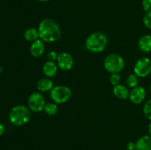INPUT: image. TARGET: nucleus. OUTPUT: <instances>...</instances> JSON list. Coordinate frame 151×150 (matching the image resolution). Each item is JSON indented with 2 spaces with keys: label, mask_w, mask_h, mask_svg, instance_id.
I'll use <instances>...</instances> for the list:
<instances>
[{
  "label": "nucleus",
  "mask_w": 151,
  "mask_h": 150,
  "mask_svg": "<svg viewBox=\"0 0 151 150\" xmlns=\"http://www.w3.org/2000/svg\"><path fill=\"white\" fill-rule=\"evenodd\" d=\"M45 50V46L42 40L40 38L37 39L36 41L32 42L30 47H29V51L32 57H40L43 55Z\"/></svg>",
  "instance_id": "nucleus-10"
},
{
  "label": "nucleus",
  "mask_w": 151,
  "mask_h": 150,
  "mask_svg": "<svg viewBox=\"0 0 151 150\" xmlns=\"http://www.w3.org/2000/svg\"><path fill=\"white\" fill-rule=\"evenodd\" d=\"M57 65L59 69L64 71L72 69L74 65V59L68 52H61L58 54L57 59Z\"/></svg>",
  "instance_id": "nucleus-8"
},
{
  "label": "nucleus",
  "mask_w": 151,
  "mask_h": 150,
  "mask_svg": "<svg viewBox=\"0 0 151 150\" xmlns=\"http://www.w3.org/2000/svg\"><path fill=\"white\" fill-rule=\"evenodd\" d=\"M143 23L147 29H151V12L146 13L143 19Z\"/></svg>",
  "instance_id": "nucleus-20"
},
{
  "label": "nucleus",
  "mask_w": 151,
  "mask_h": 150,
  "mask_svg": "<svg viewBox=\"0 0 151 150\" xmlns=\"http://www.w3.org/2000/svg\"><path fill=\"white\" fill-rule=\"evenodd\" d=\"M38 30L40 39L47 43H53L58 41L61 34L59 25L50 19H45L41 21L38 25Z\"/></svg>",
  "instance_id": "nucleus-1"
},
{
  "label": "nucleus",
  "mask_w": 151,
  "mask_h": 150,
  "mask_svg": "<svg viewBox=\"0 0 151 150\" xmlns=\"http://www.w3.org/2000/svg\"><path fill=\"white\" fill-rule=\"evenodd\" d=\"M58 56V54H57V52L55 51H50L47 53V59H48V61H52L55 62L57 61Z\"/></svg>",
  "instance_id": "nucleus-22"
},
{
  "label": "nucleus",
  "mask_w": 151,
  "mask_h": 150,
  "mask_svg": "<svg viewBox=\"0 0 151 150\" xmlns=\"http://www.w3.org/2000/svg\"><path fill=\"white\" fill-rule=\"evenodd\" d=\"M38 1H41V2H46V1H50V0H38Z\"/></svg>",
  "instance_id": "nucleus-27"
},
{
  "label": "nucleus",
  "mask_w": 151,
  "mask_h": 150,
  "mask_svg": "<svg viewBox=\"0 0 151 150\" xmlns=\"http://www.w3.org/2000/svg\"><path fill=\"white\" fill-rule=\"evenodd\" d=\"M127 150H128V149H127Z\"/></svg>",
  "instance_id": "nucleus-30"
},
{
  "label": "nucleus",
  "mask_w": 151,
  "mask_h": 150,
  "mask_svg": "<svg viewBox=\"0 0 151 150\" xmlns=\"http://www.w3.org/2000/svg\"><path fill=\"white\" fill-rule=\"evenodd\" d=\"M1 71H2V68L0 67V74L1 73Z\"/></svg>",
  "instance_id": "nucleus-28"
},
{
  "label": "nucleus",
  "mask_w": 151,
  "mask_h": 150,
  "mask_svg": "<svg viewBox=\"0 0 151 150\" xmlns=\"http://www.w3.org/2000/svg\"><path fill=\"white\" fill-rule=\"evenodd\" d=\"M113 93L116 98L119 99H126L129 97L130 91L128 87L125 86L123 85H118L114 86Z\"/></svg>",
  "instance_id": "nucleus-12"
},
{
  "label": "nucleus",
  "mask_w": 151,
  "mask_h": 150,
  "mask_svg": "<svg viewBox=\"0 0 151 150\" xmlns=\"http://www.w3.org/2000/svg\"><path fill=\"white\" fill-rule=\"evenodd\" d=\"M143 113H144L145 116L148 120L151 121V99L147 100V102L145 104L144 107H143Z\"/></svg>",
  "instance_id": "nucleus-19"
},
{
  "label": "nucleus",
  "mask_w": 151,
  "mask_h": 150,
  "mask_svg": "<svg viewBox=\"0 0 151 150\" xmlns=\"http://www.w3.org/2000/svg\"><path fill=\"white\" fill-rule=\"evenodd\" d=\"M30 116V111L28 107L24 105H16L10 110L9 119L12 124L15 126H22L29 121Z\"/></svg>",
  "instance_id": "nucleus-3"
},
{
  "label": "nucleus",
  "mask_w": 151,
  "mask_h": 150,
  "mask_svg": "<svg viewBox=\"0 0 151 150\" xmlns=\"http://www.w3.org/2000/svg\"><path fill=\"white\" fill-rule=\"evenodd\" d=\"M24 36L25 39L29 42H33V41H36L37 39L39 38V33H38V29H35L33 27L28 28L27 29L25 30Z\"/></svg>",
  "instance_id": "nucleus-16"
},
{
  "label": "nucleus",
  "mask_w": 151,
  "mask_h": 150,
  "mask_svg": "<svg viewBox=\"0 0 151 150\" xmlns=\"http://www.w3.org/2000/svg\"><path fill=\"white\" fill-rule=\"evenodd\" d=\"M53 82L48 78H42L37 82V88L40 92H47L53 88Z\"/></svg>",
  "instance_id": "nucleus-15"
},
{
  "label": "nucleus",
  "mask_w": 151,
  "mask_h": 150,
  "mask_svg": "<svg viewBox=\"0 0 151 150\" xmlns=\"http://www.w3.org/2000/svg\"><path fill=\"white\" fill-rule=\"evenodd\" d=\"M150 93H151V85H150Z\"/></svg>",
  "instance_id": "nucleus-29"
},
{
  "label": "nucleus",
  "mask_w": 151,
  "mask_h": 150,
  "mask_svg": "<svg viewBox=\"0 0 151 150\" xmlns=\"http://www.w3.org/2000/svg\"><path fill=\"white\" fill-rule=\"evenodd\" d=\"M138 46L144 52L151 51V35H145L142 36L138 41Z\"/></svg>",
  "instance_id": "nucleus-14"
},
{
  "label": "nucleus",
  "mask_w": 151,
  "mask_h": 150,
  "mask_svg": "<svg viewBox=\"0 0 151 150\" xmlns=\"http://www.w3.org/2000/svg\"><path fill=\"white\" fill-rule=\"evenodd\" d=\"M108 44V38L103 32H96L88 36L85 42L86 48L94 53H100L104 51Z\"/></svg>",
  "instance_id": "nucleus-2"
},
{
  "label": "nucleus",
  "mask_w": 151,
  "mask_h": 150,
  "mask_svg": "<svg viewBox=\"0 0 151 150\" xmlns=\"http://www.w3.org/2000/svg\"><path fill=\"white\" fill-rule=\"evenodd\" d=\"M142 7L146 13L151 12V0H143Z\"/></svg>",
  "instance_id": "nucleus-23"
},
{
  "label": "nucleus",
  "mask_w": 151,
  "mask_h": 150,
  "mask_svg": "<svg viewBox=\"0 0 151 150\" xmlns=\"http://www.w3.org/2000/svg\"><path fill=\"white\" fill-rule=\"evenodd\" d=\"M127 86L130 88H134L137 86H138L139 79L138 76L135 74H131L127 77L126 79Z\"/></svg>",
  "instance_id": "nucleus-18"
},
{
  "label": "nucleus",
  "mask_w": 151,
  "mask_h": 150,
  "mask_svg": "<svg viewBox=\"0 0 151 150\" xmlns=\"http://www.w3.org/2000/svg\"><path fill=\"white\" fill-rule=\"evenodd\" d=\"M4 132V126L2 124L0 123V136L2 135Z\"/></svg>",
  "instance_id": "nucleus-25"
},
{
  "label": "nucleus",
  "mask_w": 151,
  "mask_h": 150,
  "mask_svg": "<svg viewBox=\"0 0 151 150\" xmlns=\"http://www.w3.org/2000/svg\"><path fill=\"white\" fill-rule=\"evenodd\" d=\"M27 104L29 110L35 113H39L44 110L46 103L44 97L41 93L33 92L29 95Z\"/></svg>",
  "instance_id": "nucleus-7"
},
{
  "label": "nucleus",
  "mask_w": 151,
  "mask_h": 150,
  "mask_svg": "<svg viewBox=\"0 0 151 150\" xmlns=\"http://www.w3.org/2000/svg\"><path fill=\"white\" fill-rule=\"evenodd\" d=\"M134 74L138 77L144 78L151 74V60L147 57H141L135 63Z\"/></svg>",
  "instance_id": "nucleus-6"
},
{
  "label": "nucleus",
  "mask_w": 151,
  "mask_h": 150,
  "mask_svg": "<svg viewBox=\"0 0 151 150\" xmlns=\"http://www.w3.org/2000/svg\"><path fill=\"white\" fill-rule=\"evenodd\" d=\"M72 94L70 88L65 85L54 86L50 91V97L56 104H63L68 101L72 97Z\"/></svg>",
  "instance_id": "nucleus-5"
},
{
  "label": "nucleus",
  "mask_w": 151,
  "mask_h": 150,
  "mask_svg": "<svg viewBox=\"0 0 151 150\" xmlns=\"http://www.w3.org/2000/svg\"><path fill=\"white\" fill-rule=\"evenodd\" d=\"M148 132H149V135H150L151 136V122L148 126Z\"/></svg>",
  "instance_id": "nucleus-26"
},
{
  "label": "nucleus",
  "mask_w": 151,
  "mask_h": 150,
  "mask_svg": "<svg viewBox=\"0 0 151 150\" xmlns=\"http://www.w3.org/2000/svg\"><path fill=\"white\" fill-rule=\"evenodd\" d=\"M146 97V91L142 86H137L132 88L130 91L129 99L132 103L135 104H140L145 100Z\"/></svg>",
  "instance_id": "nucleus-9"
},
{
  "label": "nucleus",
  "mask_w": 151,
  "mask_h": 150,
  "mask_svg": "<svg viewBox=\"0 0 151 150\" xmlns=\"http://www.w3.org/2000/svg\"><path fill=\"white\" fill-rule=\"evenodd\" d=\"M104 67L111 74H118L125 68V60L117 54H110L104 60Z\"/></svg>",
  "instance_id": "nucleus-4"
},
{
  "label": "nucleus",
  "mask_w": 151,
  "mask_h": 150,
  "mask_svg": "<svg viewBox=\"0 0 151 150\" xmlns=\"http://www.w3.org/2000/svg\"><path fill=\"white\" fill-rule=\"evenodd\" d=\"M136 150H151V136L144 135L136 142Z\"/></svg>",
  "instance_id": "nucleus-13"
},
{
  "label": "nucleus",
  "mask_w": 151,
  "mask_h": 150,
  "mask_svg": "<svg viewBox=\"0 0 151 150\" xmlns=\"http://www.w3.org/2000/svg\"><path fill=\"white\" fill-rule=\"evenodd\" d=\"M58 66L55 62L47 61L43 66V73L47 77H53L58 73Z\"/></svg>",
  "instance_id": "nucleus-11"
},
{
  "label": "nucleus",
  "mask_w": 151,
  "mask_h": 150,
  "mask_svg": "<svg viewBox=\"0 0 151 150\" xmlns=\"http://www.w3.org/2000/svg\"><path fill=\"white\" fill-rule=\"evenodd\" d=\"M127 149L128 150H136V143L129 142L127 144Z\"/></svg>",
  "instance_id": "nucleus-24"
},
{
  "label": "nucleus",
  "mask_w": 151,
  "mask_h": 150,
  "mask_svg": "<svg viewBox=\"0 0 151 150\" xmlns=\"http://www.w3.org/2000/svg\"><path fill=\"white\" fill-rule=\"evenodd\" d=\"M109 79H110V82L111 83V85L115 86V85L119 84V82H120V76L118 74H111Z\"/></svg>",
  "instance_id": "nucleus-21"
},
{
  "label": "nucleus",
  "mask_w": 151,
  "mask_h": 150,
  "mask_svg": "<svg viewBox=\"0 0 151 150\" xmlns=\"http://www.w3.org/2000/svg\"><path fill=\"white\" fill-rule=\"evenodd\" d=\"M43 111L48 116H54L58 111V107L56 103L49 102L45 104Z\"/></svg>",
  "instance_id": "nucleus-17"
}]
</instances>
